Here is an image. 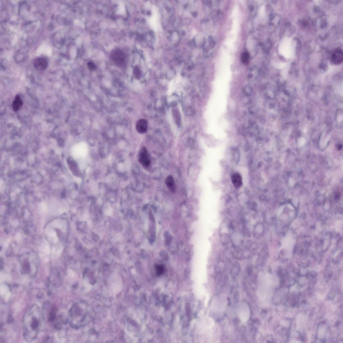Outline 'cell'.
<instances>
[{
	"label": "cell",
	"mask_w": 343,
	"mask_h": 343,
	"mask_svg": "<svg viewBox=\"0 0 343 343\" xmlns=\"http://www.w3.org/2000/svg\"><path fill=\"white\" fill-rule=\"evenodd\" d=\"M34 306L27 312L24 321L25 338L29 341L36 337L41 323L42 316L41 310Z\"/></svg>",
	"instance_id": "6da1fadb"
},
{
	"label": "cell",
	"mask_w": 343,
	"mask_h": 343,
	"mask_svg": "<svg viewBox=\"0 0 343 343\" xmlns=\"http://www.w3.org/2000/svg\"><path fill=\"white\" fill-rule=\"evenodd\" d=\"M111 58L118 66L123 67L125 66L126 62L125 54L120 49L114 50L111 54Z\"/></svg>",
	"instance_id": "7a4b0ae2"
},
{
	"label": "cell",
	"mask_w": 343,
	"mask_h": 343,
	"mask_svg": "<svg viewBox=\"0 0 343 343\" xmlns=\"http://www.w3.org/2000/svg\"><path fill=\"white\" fill-rule=\"evenodd\" d=\"M139 161L140 163L144 167H148L150 163V160L148 151L145 147L140 150L139 154Z\"/></svg>",
	"instance_id": "3957f363"
},
{
	"label": "cell",
	"mask_w": 343,
	"mask_h": 343,
	"mask_svg": "<svg viewBox=\"0 0 343 343\" xmlns=\"http://www.w3.org/2000/svg\"><path fill=\"white\" fill-rule=\"evenodd\" d=\"M34 68L39 71L46 69L48 66V62L45 58L38 57L35 59L33 62Z\"/></svg>",
	"instance_id": "277c9868"
},
{
	"label": "cell",
	"mask_w": 343,
	"mask_h": 343,
	"mask_svg": "<svg viewBox=\"0 0 343 343\" xmlns=\"http://www.w3.org/2000/svg\"><path fill=\"white\" fill-rule=\"evenodd\" d=\"M343 60V53L342 50L341 49L337 48L335 49L332 53L331 61L335 64H339L341 63Z\"/></svg>",
	"instance_id": "5b68a950"
},
{
	"label": "cell",
	"mask_w": 343,
	"mask_h": 343,
	"mask_svg": "<svg viewBox=\"0 0 343 343\" xmlns=\"http://www.w3.org/2000/svg\"><path fill=\"white\" fill-rule=\"evenodd\" d=\"M148 125L147 120L144 119H140L138 121L136 124V128L139 133L143 134L147 131Z\"/></svg>",
	"instance_id": "8992f818"
},
{
	"label": "cell",
	"mask_w": 343,
	"mask_h": 343,
	"mask_svg": "<svg viewBox=\"0 0 343 343\" xmlns=\"http://www.w3.org/2000/svg\"><path fill=\"white\" fill-rule=\"evenodd\" d=\"M231 180L232 182L236 188H239L243 185L242 178L239 173L233 174L231 176Z\"/></svg>",
	"instance_id": "52a82bcc"
},
{
	"label": "cell",
	"mask_w": 343,
	"mask_h": 343,
	"mask_svg": "<svg viewBox=\"0 0 343 343\" xmlns=\"http://www.w3.org/2000/svg\"><path fill=\"white\" fill-rule=\"evenodd\" d=\"M23 104V101L21 97L19 95H16L12 104L13 110L15 112H17L21 108Z\"/></svg>",
	"instance_id": "ba28073f"
},
{
	"label": "cell",
	"mask_w": 343,
	"mask_h": 343,
	"mask_svg": "<svg viewBox=\"0 0 343 343\" xmlns=\"http://www.w3.org/2000/svg\"><path fill=\"white\" fill-rule=\"evenodd\" d=\"M165 183L168 188L172 192H174L175 191V186L174 181L172 177L169 176L165 180Z\"/></svg>",
	"instance_id": "9c48e42d"
},
{
	"label": "cell",
	"mask_w": 343,
	"mask_h": 343,
	"mask_svg": "<svg viewBox=\"0 0 343 343\" xmlns=\"http://www.w3.org/2000/svg\"><path fill=\"white\" fill-rule=\"evenodd\" d=\"M67 161L69 167L72 172H73L74 174L78 175V171L76 163L74 161L70 159H68Z\"/></svg>",
	"instance_id": "30bf717a"
},
{
	"label": "cell",
	"mask_w": 343,
	"mask_h": 343,
	"mask_svg": "<svg viewBox=\"0 0 343 343\" xmlns=\"http://www.w3.org/2000/svg\"><path fill=\"white\" fill-rule=\"evenodd\" d=\"M250 55L248 52H244L242 54L241 60L242 62L245 64H248L249 62Z\"/></svg>",
	"instance_id": "8fae6325"
},
{
	"label": "cell",
	"mask_w": 343,
	"mask_h": 343,
	"mask_svg": "<svg viewBox=\"0 0 343 343\" xmlns=\"http://www.w3.org/2000/svg\"><path fill=\"white\" fill-rule=\"evenodd\" d=\"M156 273L157 275H162L164 271V267L162 265H158L156 266Z\"/></svg>",
	"instance_id": "7c38bea8"
},
{
	"label": "cell",
	"mask_w": 343,
	"mask_h": 343,
	"mask_svg": "<svg viewBox=\"0 0 343 343\" xmlns=\"http://www.w3.org/2000/svg\"><path fill=\"white\" fill-rule=\"evenodd\" d=\"M56 309L54 308H53L50 313L49 320L50 321H52L54 319L55 316H56Z\"/></svg>",
	"instance_id": "4fadbf2b"
},
{
	"label": "cell",
	"mask_w": 343,
	"mask_h": 343,
	"mask_svg": "<svg viewBox=\"0 0 343 343\" xmlns=\"http://www.w3.org/2000/svg\"><path fill=\"white\" fill-rule=\"evenodd\" d=\"M133 73L135 77L139 79L140 76V71L138 67H135L133 69Z\"/></svg>",
	"instance_id": "5bb4252c"
},
{
	"label": "cell",
	"mask_w": 343,
	"mask_h": 343,
	"mask_svg": "<svg viewBox=\"0 0 343 343\" xmlns=\"http://www.w3.org/2000/svg\"><path fill=\"white\" fill-rule=\"evenodd\" d=\"M88 66L90 70H94L95 69V65L94 63L92 62H90L88 64Z\"/></svg>",
	"instance_id": "9a60e30c"
}]
</instances>
